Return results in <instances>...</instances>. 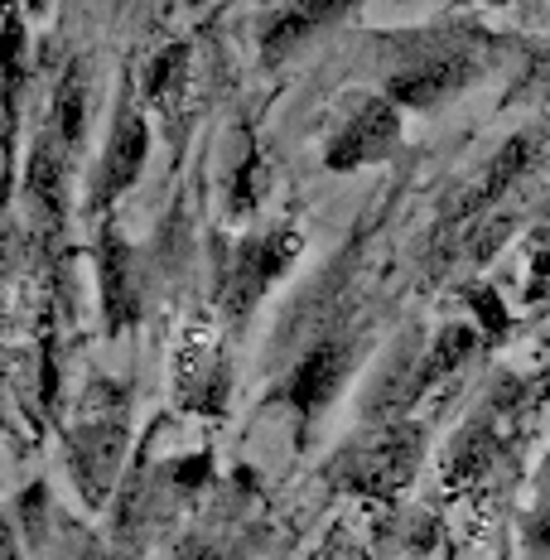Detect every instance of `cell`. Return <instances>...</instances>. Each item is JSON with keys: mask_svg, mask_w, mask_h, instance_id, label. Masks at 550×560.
Here are the masks:
<instances>
[{"mask_svg": "<svg viewBox=\"0 0 550 560\" xmlns=\"http://www.w3.org/2000/svg\"><path fill=\"white\" fill-rule=\"evenodd\" d=\"M184 73H189V49H184V44H169L145 73V107L174 121V116H179V102H184Z\"/></svg>", "mask_w": 550, "mask_h": 560, "instance_id": "cell-14", "label": "cell"}, {"mask_svg": "<svg viewBox=\"0 0 550 560\" xmlns=\"http://www.w3.org/2000/svg\"><path fill=\"white\" fill-rule=\"evenodd\" d=\"M536 78H541V83L550 88V54H541V58H536Z\"/></svg>", "mask_w": 550, "mask_h": 560, "instance_id": "cell-19", "label": "cell"}, {"mask_svg": "<svg viewBox=\"0 0 550 560\" xmlns=\"http://www.w3.org/2000/svg\"><path fill=\"white\" fill-rule=\"evenodd\" d=\"M526 160H531V136H517V140H507V145L498 150V160L488 165V174L473 184L464 198H459V218H468V213H483L488 203H498L502 194L517 184V174L526 170Z\"/></svg>", "mask_w": 550, "mask_h": 560, "instance_id": "cell-13", "label": "cell"}, {"mask_svg": "<svg viewBox=\"0 0 550 560\" xmlns=\"http://www.w3.org/2000/svg\"><path fill=\"white\" fill-rule=\"evenodd\" d=\"M416 454H420V435H416V430L391 425V430H382V435L372 440L362 454L348 459V483H353L358 493L386 498V493H396V488L411 478Z\"/></svg>", "mask_w": 550, "mask_h": 560, "instance_id": "cell-11", "label": "cell"}, {"mask_svg": "<svg viewBox=\"0 0 550 560\" xmlns=\"http://www.w3.org/2000/svg\"><path fill=\"white\" fill-rule=\"evenodd\" d=\"M25 83H30L25 15L5 0V20H0V237H5V208H10V189H15V140H20Z\"/></svg>", "mask_w": 550, "mask_h": 560, "instance_id": "cell-7", "label": "cell"}, {"mask_svg": "<svg viewBox=\"0 0 550 560\" xmlns=\"http://www.w3.org/2000/svg\"><path fill=\"white\" fill-rule=\"evenodd\" d=\"M150 160V116L140 107L131 78L116 92V107H112V136H107V150H102L97 170H92V184H87V213H102L121 198L131 184L140 179Z\"/></svg>", "mask_w": 550, "mask_h": 560, "instance_id": "cell-5", "label": "cell"}, {"mask_svg": "<svg viewBox=\"0 0 550 560\" xmlns=\"http://www.w3.org/2000/svg\"><path fill=\"white\" fill-rule=\"evenodd\" d=\"M97 290H102V329L112 338L136 329L140 314H145V280H140L136 247L116 232V223L97 228Z\"/></svg>", "mask_w": 550, "mask_h": 560, "instance_id": "cell-9", "label": "cell"}, {"mask_svg": "<svg viewBox=\"0 0 550 560\" xmlns=\"http://www.w3.org/2000/svg\"><path fill=\"white\" fill-rule=\"evenodd\" d=\"M483 68V39L473 34H401L386 44V97L396 107L435 112L478 78Z\"/></svg>", "mask_w": 550, "mask_h": 560, "instance_id": "cell-3", "label": "cell"}, {"mask_svg": "<svg viewBox=\"0 0 550 560\" xmlns=\"http://www.w3.org/2000/svg\"><path fill=\"white\" fill-rule=\"evenodd\" d=\"M348 372H353V338L348 334H324L319 343H314L309 353L290 368L280 396H285V406L304 420V425H314V420L324 416V406L338 396Z\"/></svg>", "mask_w": 550, "mask_h": 560, "instance_id": "cell-10", "label": "cell"}, {"mask_svg": "<svg viewBox=\"0 0 550 560\" xmlns=\"http://www.w3.org/2000/svg\"><path fill=\"white\" fill-rule=\"evenodd\" d=\"M526 541L536 551H550V454L536 474V493H531V512H526Z\"/></svg>", "mask_w": 550, "mask_h": 560, "instance_id": "cell-16", "label": "cell"}, {"mask_svg": "<svg viewBox=\"0 0 550 560\" xmlns=\"http://www.w3.org/2000/svg\"><path fill=\"white\" fill-rule=\"evenodd\" d=\"M401 145V107H396L386 92L377 97H353L338 116L329 145H324V165L348 174V170H362V165H382V160L396 155Z\"/></svg>", "mask_w": 550, "mask_h": 560, "instance_id": "cell-6", "label": "cell"}, {"mask_svg": "<svg viewBox=\"0 0 550 560\" xmlns=\"http://www.w3.org/2000/svg\"><path fill=\"white\" fill-rule=\"evenodd\" d=\"M83 136H87V63L73 58L63 68L44 116L39 136H34L30 165H25V198L30 213L44 232H58L68 218V184H73L78 155H83Z\"/></svg>", "mask_w": 550, "mask_h": 560, "instance_id": "cell-2", "label": "cell"}, {"mask_svg": "<svg viewBox=\"0 0 550 560\" xmlns=\"http://www.w3.org/2000/svg\"><path fill=\"white\" fill-rule=\"evenodd\" d=\"M63 560H112V556H107V546H102L92 532H73V536H68Z\"/></svg>", "mask_w": 550, "mask_h": 560, "instance_id": "cell-17", "label": "cell"}, {"mask_svg": "<svg viewBox=\"0 0 550 560\" xmlns=\"http://www.w3.org/2000/svg\"><path fill=\"white\" fill-rule=\"evenodd\" d=\"M304 252V237L295 228H266V232H247L222 252V271H218V314L242 329L247 314L266 300V290L295 266V256Z\"/></svg>", "mask_w": 550, "mask_h": 560, "instance_id": "cell-4", "label": "cell"}, {"mask_svg": "<svg viewBox=\"0 0 550 560\" xmlns=\"http://www.w3.org/2000/svg\"><path fill=\"white\" fill-rule=\"evenodd\" d=\"M0 560H25V546H20V532L0 517Z\"/></svg>", "mask_w": 550, "mask_h": 560, "instance_id": "cell-18", "label": "cell"}, {"mask_svg": "<svg viewBox=\"0 0 550 560\" xmlns=\"http://www.w3.org/2000/svg\"><path fill=\"white\" fill-rule=\"evenodd\" d=\"M473 353V329H444L435 343H430V353H425V363L416 368V377H411V387H406L401 396V406H411L420 392H430L440 377H449L454 368L464 363V358Z\"/></svg>", "mask_w": 550, "mask_h": 560, "instance_id": "cell-15", "label": "cell"}, {"mask_svg": "<svg viewBox=\"0 0 550 560\" xmlns=\"http://www.w3.org/2000/svg\"><path fill=\"white\" fill-rule=\"evenodd\" d=\"M126 450H131V392L112 377L87 382L63 425L68 478L87 508L112 503L126 478Z\"/></svg>", "mask_w": 550, "mask_h": 560, "instance_id": "cell-1", "label": "cell"}, {"mask_svg": "<svg viewBox=\"0 0 550 560\" xmlns=\"http://www.w3.org/2000/svg\"><path fill=\"white\" fill-rule=\"evenodd\" d=\"M174 396L194 416H222L227 406V348L213 324H189L174 343Z\"/></svg>", "mask_w": 550, "mask_h": 560, "instance_id": "cell-8", "label": "cell"}, {"mask_svg": "<svg viewBox=\"0 0 550 560\" xmlns=\"http://www.w3.org/2000/svg\"><path fill=\"white\" fill-rule=\"evenodd\" d=\"M353 5L358 0H290L261 34V63L266 68L285 63L290 54H300L309 39H319L329 25H338Z\"/></svg>", "mask_w": 550, "mask_h": 560, "instance_id": "cell-12", "label": "cell"}, {"mask_svg": "<svg viewBox=\"0 0 550 560\" xmlns=\"http://www.w3.org/2000/svg\"><path fill=\"white\" fill-rule=\"evenodd\" d=\"M498 5H502V0H498Z\"/></svg>", "mask_w": 550, "mask_h": 560, "instance_id": "cell-20", "label": "cell"}]
</instances>
